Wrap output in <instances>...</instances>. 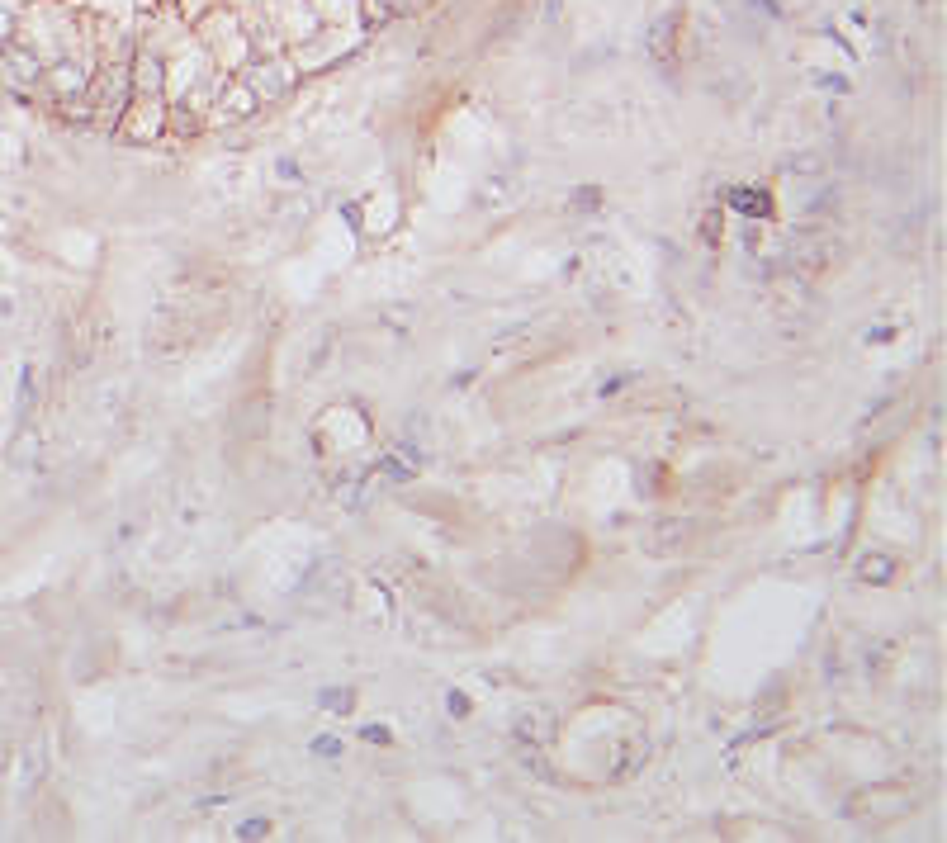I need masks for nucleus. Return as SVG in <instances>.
I'll return each instance as SVG.
<instances>
[{
    "label": "nucleus",
    "instance_id": "f257e3e1",
    "mask_svg": "<svg viewBox=\"0 0 947 843\" xmlns=\"http://www.w3.org/2000/svg\"><path fill=\"white\" fill-rule=\"evenodd\" d=\"M0 81L10 90H34L38 81H43V62H38L34 53H24V48H0Z\"/></svg>",
    "mask_w": 947,
    "mask_h": 843
},
{
    "label": "nucleus",
    "instance_id": "f03ea898",
    "mask_svg": "<svg viewBox=\"0 0 947 843\" xmlns=\"http://www.w3.org/2000/svg\"><path fill=\"white\" fill-rule=\"evenodd\" d=\"M289 81H294V76H289L285 67H275V62H266V67H247V86L256 90V100H275V95H285Z\"/></svg>",
    "mask_w": 947,
    "mask_h": 843
},
{
    "label": "nucleus",
    "instance_id": "7ed1b4c3",
    "mask_svg": "<svg viewBox=\"0 0 947 843\" xmlns=\"http://www.w3.org/2000/svg\"><path fill=\"white\" fill-rule=\"evenodd\" d=\"M256 105H261L256 90H251L247 81H237V86L218 100V119H247V114H256Z\"/></svg>",
    "mask_w": 947,
    "mask_h": 843
},
{
    "label": "nucleus",
    "instance_id": "20e7f679",
    "mask_svg": "<svg viewBox=\"0 0 947 843\" xmlns=\"http://www.w3.org/2000/svg\"><path fill=\"white\" fill-rule=\"evenodd\" d=\"M48 81H53L57 95H81V90H86V76H81L76 62H57L53 72H48Z\"/></svg>",
    "mask_w": 947,
    "mask_h": 843
},
{
    "label": "nucleus",
    "instance_id": "39448f33",
    "mask_svg": "<svg viewBox=\"0 0 947 843\" xmlns=\"http://www.w3.org/2000/svg\"><path fill=\"white\" fill-rule=\"evenodd\" d=\"M673 34H678V15H659L654 34H649V53L659 62H668V53H673Z\"/></svg>",
    "mask_w": 947,
    "mask_h": 843
},
{
    "label": "nucleus",
    "instance_id": "423d86ee",
    "mask_svg": "<svg viewBox=\"0 0 947 843\" xmlns=\"http://www.w3.org/2000/svg\"><path fill=\"white\" fill-rule=\"evenodd\" d=\"M412 5H417V0H375V5H370V19H375V24H389V19L408 15Z\"/></svg>",
    "mask_w": 947,
    "mask_h": 843
},
{
    "label": "nucleus",
    "instance_id": "0eeeda50",
    "mask_svg": "<svg viewBox=\"0 0 947 843\" xmlns=\"http://www.w3.org/2000/svg\"><path fill=\"white\" fill-rule=\"evenodd\" d=\"M34 417V370H24V379H19V422H29Z\"/></svg>",
    "mask_w": 947,
    "mask_h": 843
},
{
    "label": "nucleus",
    "instance_id": "6e6552de",
    "mask_svg": "<svg viewBox=\"0 0 947 843\" xmlns=\"http://www.w3.org/2000/svg\"><path fill=\"white\" fill-rule=\"evenodd\" d=\"M862 578L886 583V578H891V559H886V555H867V559H862Z\"/></svg>",
    "mask_w": 947,
    "mask_h": 843
},
{
    "label": "nucleus",
    "instance_id": "1a4fd4ad",
    "mask_svg": "<svg viewBox=\"0 0 947 843\" xmlns=\"http://www.w3.org/2000/svg\"><path fill=\"white\" fill-rule=\"evenodd\" d=\"M15 29H19L15 10H10V5H0V43H10V38H15Z\"/></svg>",
    "mask_w": 947,
    "mask_h": 843
}]
</instances>
